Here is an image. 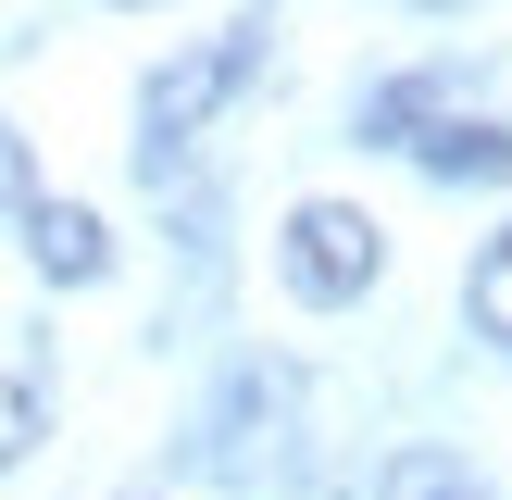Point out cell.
<instances>
[{
  "label": "cell",
  "mask_w": 512,
  "mask_h": 500,
  "mask_svg": "<svg viewBox=\"0 0 512 500\" xmlns=\"http://www.w3.org/2000/svg\"><path fill=\"white\" fill-rule=\"evenodd\" d=\"M250 75H263V38H250V25H225V38L175 50V63L150 75V100H138V125H150V138H138V163H150V175H175V163L200 150V125H213L225 100L250 88Z\"/></svg>",
  "instance_id": "1"
},
{
  "label": "cell",
  "mask_w": 512,
  "mask_h": 500,
  "mask_svg": "<svg viewBox=\"0 0 512 500\" xmlns=\"http://www.w3.org/2000/svg\"><path fill=\"white\" fill-rule=\"evenodd\" d=\"M275 275H288L300 300H325V313H338V300H363L375 275H388V225H375L363 200H300L288 238H275Z\"/></svg>",
  "instance_id": "2"
},
{
  "label": "cell",
  "mask_w": 512,
  "mask_h": 500,
  "mask_svg": "<svg viewBox=\"0 0 512 500\" xmlns=\"http://www.w3.org/2000/svg\"><path fill=\"white\" fill-rule=\"evenodd\" d=\"M38 438H50V350H38V325H0V475Z\"/></svg>",
  "instance_id": "3"
},
{
  "label": "cell",
  "mask_w": 512,
  "mask_h": 500,
  "mask_svg": "<svg viewBox=\"0 0 512 500\" xmlns=\"http://www.w3.org/2000/svg\"><path fill=\"white\" fill-rule=\"evenodd\" d=\"M25 238H38V275H50V288H88V275H113V238H100L88 200H38V213H25Z\"/></svg>",
  "instance_id": "4"
},
{
  "label": "cell",
  "mask_w": 512,
  "mask_h": 500,
  "mask_svg": "<svg viewBox=\"0 0 512 500\" xmlns=\"http://www.w3.org/2000/svg\"><path fill=\"white\" fill-rule=\"evenodd\" d=\"M425 175H450V188H500L512 175V125H438V138H413Z\"/></svg>",
  "instance_id": "5"
},
{
  "label": "cell",
  "mask_w": 512,
  "mask_h": 500,
  "mask_svg": "<svg viewBox=\"0 0 512 500\" xmlns=\"http://www.w3.org/2000/svg\"><path fill=\"white\" fill-rule=\"evenodd\" d=\"M375 500H500V488H488V475H463L450 450H400V463H388V488H375Z\"/></svg>",
  "instance_id": "6"
},
{
  "label": "cell",
  "mask_w": 512,
  "mask_h": 500,
  "mask_svg": "<svg viewBox=\"0 0 512 500\" xmlns=\"http://www.w3.org/2000/svg\"><path fill=\"white\" fill-rule=\"evenodd\" d=\"M463 313L488 325V338H512V225H500L488 250H475V288H463Z\"/></svg>",
  "instance_id": "7"
}]
</instances>
